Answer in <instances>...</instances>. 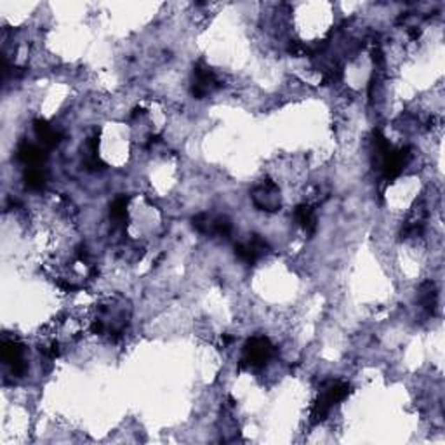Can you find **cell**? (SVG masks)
Returning <instances> with one entry per match:
<instances>
[{
    "mask_svg": "<svg viewBox=\"0 0 445 445\" xmlns=\"http://www.w3.org/2000/svg\"><path fill=\"white\" fill-rule=\"evenodd\" d=\"M294 219L303 228L306 233H313L317 228V218H315V209L310 204H299L294 209Z\"/></svg>",
    "mask_w": 445,
    "mask_h": 445,
    "instance_id": "cell-9",
    "label": "cell"
},
{
    "mask_svg": "<svg viewBox=\"0 0 445 445\" xmlns=\"http://www.w3.org/2000/svg\"><path fill=\"white\" fill-rule=\"evenodd\" d=\"M2 359L6 366L10 367L13 374L19 376L24 373L23 345L16 339H3L2 341Z\"/></svg>",
    "mask_w": 445,
    "mask_h": 445,
    "instance_id": "cell-6",
    "label": "cell"
},
{
    "mask_svg": "<svg viewBox=\"0 0 445 445\" xmlns=\"http://www.w3.org/2000/svg\"><path fill=\"white\" fill-rule=\"evenodd\" d=\"M218 87L219 80L216 73L204 61L197 63L194 68V84H192V94L195 100H204Z\"/></svg>",
    "mask_w": 445,
    "mask_h": 445,
    "instance_id": "cell-3",
    "label": "cell"
},
{
    "mask_svg": "<svg viewBox=\"0 0 445 445\" xmlns=\"http://www.w3.org/2000/svg\"><path fill=\"white\" fill-rule=\"evenodd\" d=\"M47 150L44 146H37L33 143H21L16 150V159L24 167H40L47 159Z\"/></svg>",
    "mask_w": 445,
    "mask_h": 445,
    "instance_id": "cell-7",
    "label": "cell"
},
{
    "mask_svg": "<svg viewBox=\"0 0 445 445\" xmlns=\"http://www.w3.org/2000/svg\"><path fill=\"white\" fill-rule=\"evenodd\" d=\"M266 252H268V244L259 235H252L251 240L245 242V244L235 245V256L245 265H254Z\"/></svg>",
    "mask_w": 445,
    "mask_h": 445,
    "instance_id": "cell-5",
    "label": "cell"
},
{
    "mask_svg": "<svg viewBox=\"0 0 445 445\" xmlns=\"http://www.w3.org/2000/svg\"><path fill=\"white\" fill-rule=\"evenodd\" d=\"M254 204L261 211H276L280 208V192L279 185L273 183L272 180H266L254 190Z\"/></svg>",
    "mask_w": 445,
    "mask_h": 445,
    "instance_id": "cell-4",
    "label": "cell"
},
{
    "mask_svg": "<svg viewBox=\"0 0 445 445\" xmlns=\"http://www.w3.org/2000/svg\"><path fill=\"white\" fill-rule=\"evenodd\" d=\"M421 292H419V301H421L423 308L426 311L432 313L437 306V289H435V283L433 282H425L421 286Z\"/></svg>",
    "mask_w": 445,
    "mask_h": 445,
    "instance_id": "cell-11",
    "label": "cell"
},
{
    "mask_svg": "<svg viewBox=\"0 0 445 445\" xmlns=\"http://www.w3.org/2000/svg\"><path fill=\"white\" fill-rule=\"evenodd\" d=\"M45 181H47V174L40 167H26L24 171V185H26L28 190L38 192L45 187Z\"/></svg>",
    "mask_w": 445,
    "mask_h": 445,
    "instance_id": "cell-10",
    "label": "cell"
},
{
    "mask_svg": "<svg viewBox=\"0 0 445 445\" xmlns=\"http://www.w3.org/2000/svg\"><path fill=\"white\" fill-rule=\"evenodd\" d=\"M127 197H117L114 204L110 205V216L117 224H124L125 219H127Z\"/></svg>",
    "mask_w": 445,
    "mask_h": 445,
    "instance_id": "cell-12",
    "label": "cell"
},
{
    "mask_svg": "<svg viewBox=\"0 0 445 445\" xmlns=\"http://www.w3.org/2000/svg\"><path fill=\"white\" fill-rule=\"evenodd\" d=\"M231 221L228 218H214L211 224V235H216V237L228 238L231 235Z\"/></svg>",
    "mask_w": 445,
    "mask_h": 445,
    "instance_id": "cell-13",
    "label": "cell"
},
{
    "mask_svg": "<svg viewBox=\"0 0 445 445\" xmlns=\"http://www.w3.org/2000/svg\"><path fill=\"white\" fill-rule=\"evenodd\" d=\"M273 355H275V346L272 345V341L265 336H254L245 343L242 366L254 367V369L265 367Z\"/></svg>",
    "mask_w": 445,
    "mask_h": 445,
    "instance_id": "cell-2",
    "label": "cell"
},
{
    "mask_svg": "<svg viewBox=\"0 0 445 445\" xmlns=\"http://www.w3.org/2000/svg\"><path fill=\"white\" fill-rule=\"evenodd\" d=\"M352 393V384L345 383V381H329L324 384V388L318 393L317 400L313 402L310 411V423L311 425H320L329 418L332 409L339 404V402L346 400Z\"/></svg>",
    "mask_w": 445,
    "mask_h": 445,
    "instance_id": "cell-1",
    "label": "cell"
},
{
    "mask_svg": "<svg viewBox=\"0 0 445 445\" xmlns=\"http://www.w3.org/2000/svg\"><path fill=\"white\" fill-rule=\"evenodd\" d=\"M33 132L45 150L56 148L63 139L61 132H59L58 129L52 127V125L49 124L47 120H44V118H37V120H33Z\"/></svg>",
    "mask_w": 445,
    "mask_h": 445,
    "instance_id": "cell-8",
    "label": "cell"
}]
</instances>
